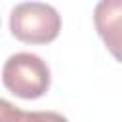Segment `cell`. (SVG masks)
Here are the masks:
<instances>
[{"label": "cell", "mask_w": 122, "mask_h": 122, "mask_svg": "<svg viewBox=\"0 0 122 122\" xmlns=\"http://www.w3.org/2000/svg\"><path fill=\"white\" fill-rule=\"evenodd\" d=\"M51 82L50 67L42 57L29 51H19L8 57L2 69L4 88L21 99L42 97Z\"/></svg>", "instance_id": "1"}, {"label": "cell", "mask_w": 122, "mask_h": 122, "mask_svg": "<svg viewBox=\"0 0 122 122\" xmlns=\"http://www.w3.org/2000/svg\"><path fill=\"white\" fill-rule=\"evenodd\" d=\"M11 34L25 44H50L61 30V15L44 2H23L11 10Z\"/></svg>", "instance_id": "2"}, {"label": "cell", "mask_w": 122, "mask_h": 122, "mask_svg": "<svg viewBox=\"0 0 122 122\" xmlns=\"http://www.w3.org/2000/svg\"><path fill=\"white\" fill-rule=\"evenodd\" d=\"M120 15H122V0H99L93 10V23L103 38L105 46L118 59L120 48Z\"/></svg>", "instance_id": "3"}, {"label": "cell", "mask_w": 122, "mask_h": 122, "mask_svg": "<svg viewBox=\"0 0 122 122\" xmlns=\"http://www.w3.org/2000/svg\"><path fill=\"white\" fill-rule=\"evenodd\" d=\"M34 114L29 112H21L19 109H15L10 101L0 97V120H25V118H32Z\"/></svg>", "instance_id": "4"}]
</instances>
